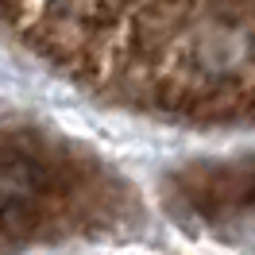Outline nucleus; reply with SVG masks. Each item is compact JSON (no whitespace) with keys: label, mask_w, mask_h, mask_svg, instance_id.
I'll return each instance as SVG.
<instances>
[{"label":"nucleus","mask_w":255,"mask_h":255,"mask_svg":"<svg viewBox=\"0 0 255 255\" xmlns=\"http://www.w3.org/2000/svg\"><path fill=\"white\" fill-rule=\"evenodd\" d=\"M0 16L116 105L255 128V0H0Z\"/></svg>","instance_id":"nucleus-1"}]
</instances>
